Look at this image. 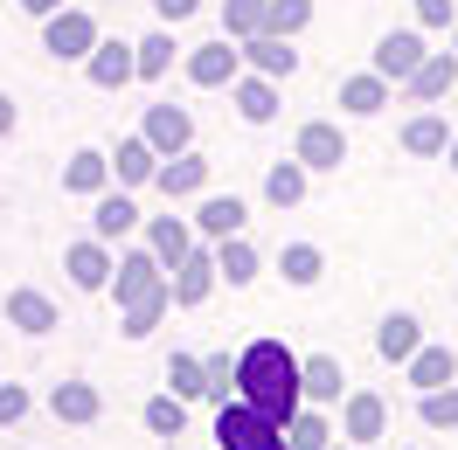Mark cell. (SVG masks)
<instances>
[{"label":"cell","instance_id":"bcb514c9","mask_svg":"<svg viewBox=\"0 0 458 450\" xmlns=\"http://www.w3.org/2000/svg\"><path fill=\"white\" fill-rule=\"evenodd\" d=\"M445 160H452V173H458V132H452V146H445Z\"/></svg>","mask_w":458,"mask_h":450},{"label":"cell","instance_id":"d4e9b609","mask_svg":"<svg viewBox=\"0 0 458 450\" xmlns=\"http://www.w3.org/2000/svg\"><path fill=\"white\" fill-rule=\"evenodd\" d=\"M417 346H424V319H417V312H389V319L375 326V354H382L389 367H403Z\"/></svg>","mask_w":458,"mask_h":450},{"label":"cell","instance_id":"52a82bcc","mask_svg":"<svg viewBox=\"0 0 458 450\" xmlns=\"http://www.w3.org/2000/svg\"><path fill=\"white\" fill-rule=\"evenodd\" d=\"M341 437H347L354 450L382 444V437H389V402H382L375 388H347V395H341Z\"/></svg>","mask_w":458,"mask_h":450},{"label":"cell","instance_id":"9c48e42d","mask_svg":"<svg viewBox=\"0 0 458 450\" xmlns=\"http://www.w3.org/2000/svg\"><path fill=\"white\" fill-rule=\"evenodd\" d=\"M112 271H118V256H112V243H98V236H77V243L63 250V278L77 284V291H112Z\"/></svg>","mask_w":458,"mask_h":450},{"label":"cell","instance_id":"e575fe53","mask_svg":"<svg viewBox=\"0 0 458 450\" xmlns=\"http://www.w3.org/2000/svg\"><path fill=\"white\" fill-rule=\"evenodd\" d=\"M306 29H313V0H264V35L299 42Z\"/></svg>","mask_w":458,"mask_h":450},{"label":"cell","instance_id":"e0dca14e","mask_svg":"<svg viewBox=\"0 0 458 450\" xmlns=\"http://www.w3.org/2000/svg\"><path fill=\"white\" fill-rule=\"evenodd\" d=\"M403 90H410V104H445V97L458 90V56H452V49H430Z\"/></svg>","mask_w":458,"mask_h":450},{"label":"cell","instance_id":"4316f807","mask_svg":"<svg viewBox=\"0 0 458 450\" xmlns=\"http://www.w3.org/2000/svg\"><path fill=\"white\" fill-rule=\"evenodd\" d=\"M216 278L229 284V291H243V284H258L264 278V256L250 236H229V243H216Z\"/></svg>","mask_w":458,"mask_h":450},{"label":"cell","instance_id":"f1b7e54d","mask_svg":"<svg viewBox=\"0 0 458 450\" xmlns=\"http://www.w3.org/2000/svg\"><path fill=\"white\" fill-rule=\"evenodd\" d=\"M167 312H174V284H160V291H146L140 305H125V312H118V333H125V339H153Z\"/></svg>","mask_w":458,"mask_h":450},{"label":"cell","instance_id":"7c38bea8","mask_svg":"<svg viewBox=\"0 0 458 450\" xmlns=\"http://www.w3.org/2000/svg\"><path fill=\"white\" fill-rule=\"evenodd\" d=\"M140 222L146 215H140V201H132V188H105V195L90 201V236L98 243H125Z\"/></svg>","mask_w":458,"mask_h":450},{"label":"cell","instance_id":"7dc6e473","mask_svg":"<svg viewBox=\"0 0 458 450\" xmlns=\"http://www.w3.org/2000/svg\"><path fill=\"white\" fill-rule=\"evenodd\" d=\"M452 56H458V29H452Z\"/></svg>","mask_w":458,"mask_h":450},{"label":"cell","instance_id":"484cf974","mask_svg":"<svg viewBox=\"0 0 458 450\" xmlns=\"http://www.w3.org/2000/svg\"><path fill=\"white\" fill-rule=\"evenodd\" d=\"M243 70H258V77H271V84H285L292 70H299V49H292L285 35H250V42H243Z\"/></svg>","mask_w":458,"mask_h":450},{"label":"cell","instance_id":"ba28073f","mask_svg":"<svg viewBox=\"0 0 458 450\" xmlns=\"http://www.w3.org/2000/svg\"><path fill=\"white\" fill-rule=\"evenodd\" d=\"M243 77V42H201V49H188V84L195 90H229Z\"/></svg>","mask_w":458,"mask_h":450},{"label":"cell","instance_id":"7402d4cb","mask_svg":"<svg viewBox=\"0 0 458 450\" xmlns=\"http://www.w3.org/2000/svg\"><path fill=\"white\" fill-rule=\"evenodd\" d=\"M341 354H306V361H299V395H306V402H313V409H327V402H341Z\"/></svg>","mask_w":458,"mask_h":450},{"label":"cell","instance_id":"1f68e13d","mask_svg":"<svg viewBox=\"0 0 458 450\" xmlns=\"http://www.w3.org/2000/svg\"><path fill=\"white\" fill-rule=\"evenodd\" d=\"M334 437H341V429H334V422H327V409H313V402L285 422V450H327Z\"/></svg>","mask_w":458,"mask_h":450},{"label":"cell","instance_id":"8d00e7d4","mask_svg":"<svg viewBox=\"0 0 458 450\" xmlns=\"http://www.w3.org/2000/svg\"><path fill=\"white\" fill-rule=\"evenodd\" d=\"M201 381H208L201 402H216V409L236 402V354H201Z\"/></svg>","mask_w":458,"mask_h":450},{"label":"cell","instance_id":"8fae6325","mask_svg":"<svg viewBox=\"0 0 458 450\" xmlns=\"http://www.w3.org/2000/svg\"><path fill=\"white\" fill-rule=\"evenodd\" d=\"M430 49H424V29H389L382 42H375V77H389V84H410L417 77V62H424Z\"/></svg>","mask_w":458,"mask_h":450},{"label":"cell","instance_id":"d6986e66","mask_svg":"<svg viewBox=\"0 0 458 450\" xmlns=\"http://www.w3.org/2000/svg\"><path fill=\"white\" fill-rule=\"evenodd\" d=\"M84 77L98 90H125V84H140V62H132V42H98L84 62Z\"/></svg>","mask_w":458,"mask_h":450},{"label":"cell","instance_id":"2e32d148","mask_svg":"<svg viewBox=\"0 0 458 450\" xmlns=\"http://www.w3.org/2000/svg\"><path fill=\"white\" fill-rule=\"evenodd\" d=\"M195 222V236L201 243H229V236H243V222H250V208L236 195H201V208L188 215Z\"/></svg>","mask_w":458,"mask_h":450},{"label":"cell","instance_id":"44dd1931","mask_svg":"<svg viewBox=\"0 0 458 450\" xmlns=\"http://www.w3.org/2000/svg\"><path fill=\"white\" fill-rule=\"evenodd\" d=\"M195 243H201V236H195V222H188V215H146V250L160 256L167 271L195 250Z\"/></svg>","mask_w":458,"mask_h":450},{"label":"cell","instance_id":"3957f363","mask_svg":"<svg viewBox=\"0 0 458 450\" xmlns=\"http://www.w3.org/2000/svg\"><path fill=\"white\" fill-rule=\"evenodd\" d=\"M292 160H299L306 173H341L347 167V132L334 125V118H306L299 139H292Z\"/></svg>","mask_w":458,"mask_h":450},{"label":"cell","instance_id":"74e56055","mask_svg":"<svg viewBox=\"0 0 458 450\" xmlns=\"http://www.w3.org/2000/svg\"><path fill=\"white\" fill-rule=\"evenodd\" d=\"M417 422H424V429H458V381L417 395Z\"/></svg>","mask_w":458,"mask_h":450},{"label":"cell","instance_id":"9a60e30c","mask_svg":"<svg viewBox=\"0 0 458 450\" xmlns=\"http://www.w3.org/2000/svg\"><path fill=\"white\" fill-rule=\"evenodd\" d=\"M153 195H167V201L208 195V160H201V153H174V160H160V173H153Z\"/></svg>","mask_w":458,"mask_h":450},{"label":"cell","instance_id":"30bf717a","mask_svg":"<svg viewBox=\"0 0 458 450\" xmlns=\"http://www.w3.org/2000/svg\"><path fill=\"white\" fill-rule=\"evenodd\" d=\"M0 312H7V326H14V333H29V339H49V333L63 326L56 298H49V291H35V284H14Z\"/></svg>","mask_w":458,"mask_h":450},{"label":"cell","instance_id":"60d3db41","mask_svg":"<svg viewBox=\"0 0 458 450\" xmlns=\"http://www.w3.org/2000/svg\"><path fill=\"white\" fill-rule=\"evenodd\" d=\"M417 7V29L437 35V29H458V0H410Z\"/></svg>","mask_w":458,"mask_h":450},{"label":"cell","instance_id":"ee69618b","mask_svg":"<svg viewBox=\"0 0 458 450\" xmlns=\"http://www.w3.org/2000/svg\"><path fill=\"white\" fill-rule=\"evenodd\" d=\"M14 7H21V14H35V21H49V14H63L70 0H14Z\"/></svg>","mask_w":458,"mask_h":450},{"label":"cell","instance_id":"7bdbcfd3","mask_svg":"<svg viewBox=\"0 0 458 450\" xmlns=\"http://www.w3.org/2000/svg\"><path fill=\"white\" fill-rule=\"evenodd\" d=\"M201 0H153V14H160V29H181V21H195Z\"/></svg>","mask_w":458,"mask_h":450},{"label":"cell","instance_id":"f35d334b","mask_svg":"<svg viewBox=\"0 0 458 450\" xmlns=\"http://www.w3.org/2000/svg\"><path fill=\"white\" fill-rule=\"evenodd\" d=\"M223 35H229V42L264 35V0H223Z\"/></svg>","mask_w":458,"mask_h":450},{"label":"cell","instance_id":"cb8c5ba5","mask_svg":"<svg viewBox=\"0 0 458 450\" xmlns=\"http://www.w3.org/2000/svg\"><path fill=\"white\" fill-rule=\"evenodd\" d=\"M49 416L70 422V429H84V422L105 416V395L90 388V381H56V388H49Z\"/></svg>","mask_w":458,"mask_h":450},{"label":"cell","instance_id":"6da1fadb","mask_svg":"<svg viewBox=\"0 0 458 450\" xmlns=\"http://www.w3.org/2000/svg\"><path fill=\"white\" fill-rule=\"evenodd\" d=\"M236 395L250 409H264L271 422H292L306 409V395H299V354H292L285 339H250L236 354Z\"/></svg>","mask_w":458,"mask_h":450},{"label":"cell","instance_id":"7a4b0ae2","mask_svg":"<svg viewBox=\"0 0 458 450\" xmlns=\"http://www.w3.org/2000/svg\"><path fill=\"white\" fill-rule=\"evenodd\" d=\"M216 444L223 450H285V422H271L264 409H250L243 395L216 409Z\"/></svg>","mask_w":458,"mask_h":450},{"label":"cell","instance_id":"ac0fdd59","mask_svg":"<svg viewBox=\"0 0 458 450\" xmlns=\"http://www.w3.org/2000/svg\"><path fill=\"white\" fill-rule=\"evenodd\" d=\"M105 188H118V180H112V153H98V146L70 153V167H63V195H77V201H98Z\"/></svg>","mask_w":458,"mask_h":450},{"label":"cell","instance_id":"d590c367","mask_svg":"<svg viewBox=\"0 0 458 450\" xmlns=\"http://www.w3.org/2000/svg\"><path fill=\"white\" fill-rule=\"evenodd\" d=\"M140 422H146V429H153V437H181V429H188V402L160 388V395H153V402H146V409H140Z\"/></svg>","mask_w":458,"mask_h":450},{"label":"cell","instance_id":"603a6c76","mask_svg":"<svg viewBox=\"0 0 458 450\" xmlns=\"http://www.w3.org/2000/svg\"><path fill=\"white\" fill-rule=\"evenodd\" d=\"M153 173H160V153L146 146V132H132V139L112 146V180L118 188H153Z\"/></svg>","mask_w":458,"mask_h":450},{"label":"cell","instance_id":"83f0119b","mask_svg":"<svg viewBox=\"0 0 458 450\" xmlns=\"http://www.w3.org/2000/svg\"><path fill=\"white\" fill-rule=\"evenodd\" d=\"M389 77H375V70H361V77H341V112L347 118H375V112H389Z\"/></svg>","mask_w":458,"mask_h":450},{"label":"cell","instance_id":"8992f818","mask_svg":"<svg viewBox=\"0 0 458 450\" xmlns=\"http://www.w3.org/2000/svg\"><path fill=\"white\" fill-rule=\"evenodd\" d=\"M167 284H174V312H195V305H208V291H216V243H195V250L181 256L167 271Z\"/></svg>","mask_w":458,"mask_h":450},{"label":"cell","instance_id":"4fadbf2b","mask_svg":"<svg viewBox=\"0 0 458 450\" xmlns=\"http://www.w3.org/2000/svg\"><path fill=\"white\" fill-rule=\"evenodd\" d=\"M146 146L160 153V160H174V153H195V118L181 112V104H146Z\"/></svg>","mask_w":458,"mask_h":450},{"label":"cell","instance_id":"ab89813d","mask_svg":"<svg viewBox=\"0 0 458 450\" xmlns=\"http://www.w3.org/2000/svg\"><path fill=\"white\" fill-rule=\"evenodd\" d=\"M201 354H174L167 361V395H181V402H201Z\"/></svg>","mask_w":458,"mask_h":450},{"label":"cell","instance_id":"d6a6232c","mask_svg":"<svg viewBox=\"0 0 458 450\" xmlns=\"http://www.w3.org/2000/svg\"><path fill=\"white\" fill-rule=\"evenodd\" d=\"M132 62H140V84H160V77L174 70V29L140 35V42H132Z\"/></svg>","mask_w":458,"mask_h":450},{"label":"cell","instance_id":"4dcf8cb0","mask_svg":"<svg viewBox=\"0 0 458 450\" xmlns=\"http://www.w3.org/2000/svg\"><path fill=\"white\" fill-rule=\"evenodd\" d=\"M445 146H452V125L437 112H417L403 125V153H410V160H445Z\"/></svg>","mask_w":458,"mask_h":450},{"label":"cell","instance_id":"5bb4252c","mask_svg":"<svg viewBox=\"0 0 458 450\" xmlns=\"http://www.w3.org/2000/svg\"><path fill=\"white\" fill-rule=\"evenodd\" d=\"M403 381H410L417 395L452 388V381H458V354H452V346H437V339H424V346H417V354L403 361Z\"/></svg>","mask_w":458,"mask_h":450},{"label":"cell","instance_id":"836d02e7","mask_svg":"<svg viewBox=\"0 0 458 450\" xmlns=\"http://www.w3.org/2000/svg\"><path fill=\"white\" fill-rule=\"evenodd\" d=\"M306 180H313V173L299 167V160H278V167L264 173V201H271V208H299V201H306Z\"/></svg>","mask_w":458,"mask_h":450},{"label":"cell","instance_id":"277c9868","mask_svg":"<svg viewBox=\"0 0 458 450\" xmlns=\"http://www.w3.org/2000/svg\"><path fill=\"white\" fill-rule=\"evenodd\" d=\"M98 42H105V35H98V21H90L84 7H63V14L42 21V49H49L56 62H90Z\"/></svg>","mask_w":458,"mask_h":450},{"label":"cell","instance_id":"b9f144b4","mask_svg":"<svg viewBox=\"0 0 458 450\" xmlns=\"http://www.w3.org/2000/svg\"><path fill=\"white\" fill-rule=\"evenodd\" d=\"M29 409H35V395L21 388V381H0V429H14Z\"/></svg>","mask_w":458,"mask_h":450},{"label":"cell","instance_id":"f546056e","mask_svg":"<svg viewBox=\"0 0 458 450\" xmlns=\"http://www.w3.org/2000/svg\"><path fill=\"white\" fill-rule=\"evenodd\" d=\"M278 278H285L292 291H313V284L327 278V250H319V243H285V250H278Z\"/></svg>","mask_w":458,"mask_h":450},{"label":"cell","instance_id":"5b68a950","mask_svg":"<svg viewBox=\"0 0 458 450\" xmlns=\"http://www.w3.org/2000/svg\"><path fill=\"white\" fill-rule=\"evenodd\" d=\"M160 284H167V263L146 250V243L118 250V271H112V298H118V312H125V305H140L146 291H160Z\"/></svg>","mask_w":458,"mask_h":450},{"label":"cell","instance_id":"f6af8a7d","mask_svg":"<svg viewBox=\"0 0 458 450\" xmlns=\"http://www.w3.org/2000/svg\"><path fill=\"white\" fill-rule=\"evenodd\" d=\"M14 125H21V112H14V97H7V90H0V139H7V132H14Z\"/></svg>","mask_w":458,"mask_h":450},{"label":"cell","instance_id":"ffe728a7","mask_svg":"<svg viewBox=\"0 0 458 450\" xmlns=\"http://www.w3.org/2000/svg\"><path fill=\"white\" fill-rule=\"evenodd\" d=\"M229 104H236V118H243V125H271V118H278V84H271V77H258V70H243V77L229 84Z\"/></svg>","mask_w":458,"mask_h":450}]
</instances>
